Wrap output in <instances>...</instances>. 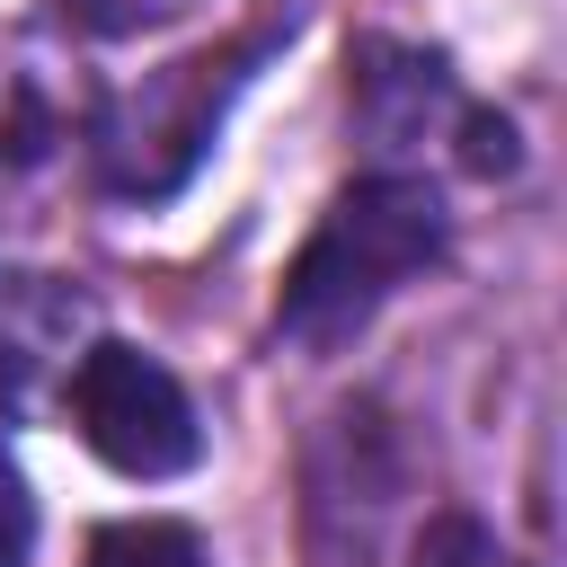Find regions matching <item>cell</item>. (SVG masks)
<instances>
[{
	"label": "cell",
	"mask_w": 567,
	"mask_h": 567,
	"mask_svg": "<svg viewBox=\"0 0 567 567\" xmlns=\"http://www.w3.org/2000/svg\"><path fill=\"white\" fill-rule=\"evenodd\" d=\"M443 257V195L425 177H363L346 186L319 230L301 239L292 275H284V301H275V328L292 346H346L408 275H425Z\"/></svg>",
	"instance_id": "obj_1"
},
{
	"label": "cell",
	"mask_w": 567,
	"mask_h": 567,
	"mask_svg": "<svg viewBox=\"0 0 567 567\" xmlns=\"http://www.w3.org/2000/svg\"><path fill=\"white\" fill-rule=\"evenodd\" d=\"M71 425L115 478H177L204 461L195 399L177 390V372L159 354L124 346V337H97L71 363Z\"/></svg>",
	"instance_id": "obj_2"
},
{
	"label": "cell",
	"mask_w": 567,
	"mask_h": 567,
	"mask_svg": "<svg viewBox=\"0 0 567 567\" xmlns=\"http://www.w3.org/2000/svg\"><path fill=\"white\" fill-rule=\"evenodd\" d=\"M248 62H257V44H239V53H221V62H177V71H159L142 97H124V106L97 124L106 186H124V195H168V186L195 168V151L213 142L221 97L248 80Z\"/></svg>",
	"instance_id": "obj_3"
},
{
	"label": "cell",
	"mask_w": 567,
	"mask_h": 567,
	"mask_svg": "<svg viewBox=\"0 0 567 567\" xmlns=\"http://www.w3.org/2000/svg\"><path fill=\"white\" fill-rule=\"evenodd\" d=\"M80 567H204V540L168 514H133V523H106Z\"/></svg>",
	"instance_id": "obj_4"
},
{
	"label": "cell",
	"mask_w": 567,
	"mask_h": 567,
	"mask_svg": "<svg viewBox=\"0 0 567 567\" xmlns=\"http://www.w3.org/2000/svg\"><path fill=\"white\" fill-rule=\"evenodd\" d=\"M408 567H523L478 514H434L425 532H416V558Z\"/></svg>",
	"instance_id": "obj_5"
},
{
	"label": "cell",
	"mask_w": 567,
	"mask_h": 567,
	"mask_svg": "<svg viewBox=\"0 0 567 567\" xmlns=\"http://www.w3.org/2000/svg\"><path fill=\"white\" fill-rule=\"evenodd\" d=\"M27 549H35V496H27L18 461L0 452V567H27Z\"/></svg>",
	"instance_id": "obj_6"
},
{
	"label": "cell",
	"mask_w": 567,
	"mask_h": 567,
	"mask_svg": "<svg viewBox=\"0 0 567 567\" xmlns=\"http://www.w3.org/2000/svg\"><path fill=\"white\" fill-rule=\"evenodd\" d=\"M177 9H195V0H89L97 27H159V18H177Z\"/></svg>",
	"instance_id": "obj_7"
}]
</instances>
